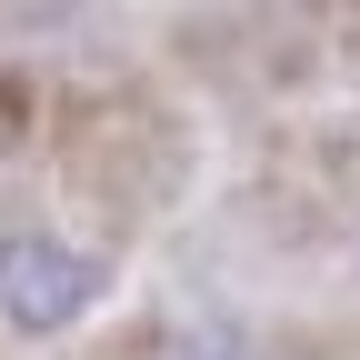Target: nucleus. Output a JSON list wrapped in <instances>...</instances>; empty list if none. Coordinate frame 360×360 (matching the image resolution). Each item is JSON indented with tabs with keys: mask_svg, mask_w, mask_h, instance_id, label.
<instances>
[{
	"mask_svg": "<svg viewBox=\"0 0 360 360\" xmlns=\"http://www.w3.org/2000/svg\"><path fill=\"white\" fill-rule=\"evenodd\" d=\"M90 300H101V260L70 250L60 231H11V240H0V321H11V330L51 340V330L80 321Z\"/></svg>",
	"mask_w": 360,
	"mask_h": 360,
	"instance_id": "obj_1",
	"label": "nucleus"
}]
</instances>
